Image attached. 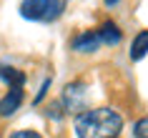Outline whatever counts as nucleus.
Wrapping results in <instances>:
<instances>
[{
  "instance_id": "1",
  "label": "nucleus",
  "mask_w": 148,
  "mask_h": 138,
  "mask_svg": "<svg viewBox=\"0 0 148 138\" xmlns=\"http://www.w3.org/2000/svg\"><path fill=\"white\" fill-rule=\"evenodd\" d=\"M123 130V118L113 108H93L75 115L78 138H118Z\"/></svg>"
},
{
  "instance_id": "2",
  "label": "nucleus",
  "mask_w": 148,
  "mask_h": 138,
  "mask_svg": "<svg viewBox=\"0 0 148 138\" xmlns=\"http://www.w3.org/2000/svg\"><path fill=\"white\" fill-rule=\"evenodd\" d=\"M86 83L83 80H75V83H68L63 88V98H60V106L70 113H83V108H86Z\"/></svg>"
},
{
  "instance_id": "3",
  "label": "nucleus",
  "mask_w": 148,
  "mask_h": 138,
  "mask_svg": "<svg viewBox=\"0 0 148 138\" xmlns=\"http://www.w3.org/2000/svg\"><path fill=\"white\" fill-rule=\"evenodd\" d=\"M48 3H50V0H23V3H20V15H23L25 20H43V23H45Z\"/></svg>"
},
{
  "instance_id": "4",
  "label": "nucleus",
  "mask_w": 148,
  "mask_h": 138,
  "mask_svg": "<svg viewBox=\"0 0 148 138\" xmlns=\"http://www.w3.org/2000/svg\"><path fill=\"white\" fill-rule=\"evenodd\" d=\"M23 106V88H10L3 98H0V118H8Z\"/></svg>"
},
{
  "instance_id": "5",
  "label": "nucleus",
  "mask_w": 148,
  "mask_h": 138,
  "mask_svg": "<svg viewBox=\"0 0 148 138\" xmlns=\"http://www.w3.org/2000/svg\"><path fill=\"white\" fill-rule=\"evenodd\" d=\"M98 45H101V38H98L95 30H83L80 35L73 38V50L75 53H93V50H98Z\"/></svg>"
},
{
  "instance_id": "6",
  "label": "nucleus",
  "mask_w": 148,
  "mask_h": 138,
  "mask_svg": "<svg viewBox=\"0 0 148 138\" xmlns=\"http://www.w3.org/2000/svg\"><path fill=\"white\" fill-rule=\"evenodd\" d=\"M95 33H98L101 43H106V45H118V43L123 40V33L118 30V25L113 23V20H106V23H103Z\"/></svg>"
},
{
  "instance_id": "7",
  "label": "nucleus",
  "mask_w": 148,
  "mask_h": 138,
  "mask_svg": "<svg viewBox=\"0 0 148 138\" xmlns=\"http://www.w3.org/2000/svg\"><path fill=\"white\" fill-rule=\"evenodd\" d=\"M128 55H131V60H140V58H146V55H148V30L136 33Z\"/></svg>"
},
{
  "instance_id": "8",
  "label": "nucleus",
  "mask_w": 148,
  "mask_h": 138,
  "mask_svg": "<svg viewBox=\"0 0 148 138\" xmlns=\"http://www.w3.org/2000/svg\"><path fill=\"white\" fill-rule=\"evenodd\" d=\"M0 80H5L10 88H23L25 85V73L10 65H0Z\"/></svg>"
},
{
  "instance_id": "9",
  "label": "nucleus",
  "mask_w": 148,
  "mask_h": 138,
  "mask_svg": "<svg viewBox=\"0 0 148 138\" xmlns=\"http://www.w3.org/2000/svg\"><path fill=\"white\" fill-rule=\"evenodd\" d=\"M133 136L136 138H148V115H143V118L133 126Z\"/></svg>"
},
{
  "instance_id": "10",
  "label": "nucleus",
  "mask_w": 148,
  "mask_h": 138,
  "mask_svg": "<svg viewBox=\"0 0 148 138\" xmlns=\"http://www.w3.org/2000/svg\"><path fill=\"white\" fill-rule=\"evenodd\" d=\"M10 138H43L38 130H30V128H23V130H13Z\"/></svg>"
},
{
  "instance_id": "11",
  "label": "nucleus",
  "mask_w": 148,
  "mask_h": 138,
  "mask_svg": "<svg viewBox=\"0 0 148 138\" xmlns=\"http://www.w3.org/2000/svg\"><path fill=\"white\" fill-rule=\"evenodd\" d=\"M48 88H50V78H48V80H43V85H40L38 95H35V103H40V100H43V95L48 93Z\"/></svg>"
},
{
  "instance_id": "12",
  "label": "nucleus",
  "mask_w": 148,
  "mask_h": 138,
  "mask_svg": "<svg viewBox=\"0 0 148 138\" xmlns=\"http://www.w3.org/2000/svg\"><path fill=\"white\" fill-rule=\"evenodd\" d=\"M103 3H106V5H108V8H110V5H116L118 0H103Z\"/></svg>"
}]
</instances>
